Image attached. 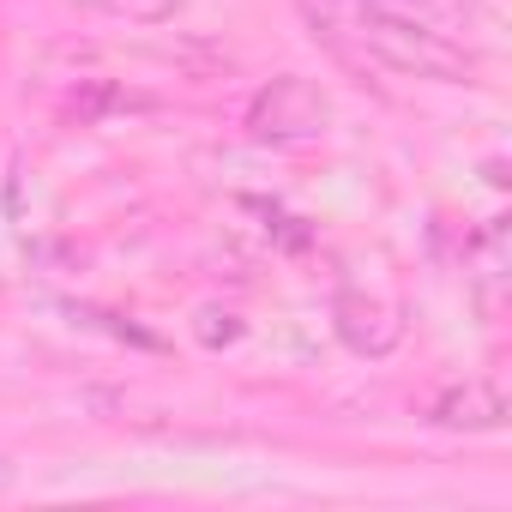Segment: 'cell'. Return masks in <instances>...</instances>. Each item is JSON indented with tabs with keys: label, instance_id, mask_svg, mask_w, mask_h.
Segmentation results:
<instances>
[{
	"label": "cell",
	"instance_id": "5b68a950",
	"mask_svg": "<svg viewBox=\"0 0 512 512\" xmlns=\"http://www.w3.org/2000/svg\"><path fill=\"white\" fill-rule=\"evenodd\" d=\"M121 109H151V97L121 91V85H109V79H91V85H79V91L67 97V115H79V121H103V115H121Z\"/></svg>",
	"mask_w": 512,
	"mask_h": 512
},
{
	"label": "cell",
	"instance_id": "3957f363",
	"mask_svg": "<svg viewBox=\"0 0 512 512\" xmlns=\"http://www.w3.org/2000/svg\"><path fill=\"white\" fill-rule=\"evenodd\" d=\"M428 422L446 428V434H494L506 422V392L494 380H482V374L452 380V386H440L428 398Z\"/></svg>",
	"mask_w": 512,
	"mask_h": 512
},
{
	"label": "cell",
	"instance_id": "52a82bcc",
	"mask_svg": "<svg viewBox=\"0 0 512 512\" xmlns=\"http://www.w3.org/2000/svg\"><path fill=\"white\" fill-rule=\"evenodd\" d=\"M193 332H199V338H205L211 350H217V344H235V338H241L235 314H223V308H199V326H193Z\"/></svg>",
	"mask_w": 512,
	"mask_h": 512
},
{
	"label": "cell",
	"instance_id": "7a4b0ae2",
	"mask_svg": "<svg viewBox=\"0 0 512 512\" xmlns=\"http://www.w3.org/2000/svg\"><path fill=\"white\" fill-rule=\"evenodd\" d=\"M326 121H332L326 91H320L314 79H296V73L272 79L260 97L247 103V133H253V139H272V145L320 139V133H326Z\"/></svg>",
	"mask_w": 512,
	"mask_h": 512
},
{
	"label": "cell",
	"instance_id": "6da1fadb",
	"mask_svg": "<svg viewBox=\"0 0 512 512\" xmlns=\"http://www.w3.org/2000/svg\"><path fill=\"white\" fill-rule=\"evenodd\" d=\"M350 37L362 43V55H374L380 67H392V73H404V79H434V85H458V79H470V55L452 43V37H440L428 19H410V13H398V7H380V0H368V7L350 19Z\"/></svg>",
	"mask_w": 512,
	"mask_h": 512
},
{
	"label": "cell",
	"instance_id": "277c9868",
	"mask_svg": "<svg viewBox=\"0 0 512 512\" xmlns=\"http://www.w3.org/2000/svg\"><path fill=\"white\" fill-rule=\"evenodd\" d=\"M332 326L356 356H386L404 338V314L392 302H380V296H362V290H344L332 302Z\"/></svg>",
	"mask_w": 512,
	"mask_h": 512
},
{
	"label": "cell",
	"instance_id": "ba28073f",
	"mask_svg": "<svg viewBox=\"0 0 512 512\" xmlns=\"http://www.w3.org/2000/svg\"><path fill=\"white\" fill-rule=\"evenodd\" d=\"M380 7H398L410 19H434V13H464L470 0H380Z\"/></svg>",
	"mask_w": 512,
	"mask_h": 512
},
{
	"label": "cell",
	"instance_id": "8992f818",
	"mask_svg": "<svg viewBox=\"0 0 512 512\" xmlns=\"http://www.w3.org/2000/svg\"><path fill=\"white\" fill-rule=\"evenodd\" d=\"M103 13L133 19V25H163V19L181 13V0H103Z\"/></svg>",
	"mask_w": 512,
	"mask_h": 512
}]
</instances>
